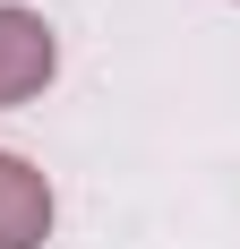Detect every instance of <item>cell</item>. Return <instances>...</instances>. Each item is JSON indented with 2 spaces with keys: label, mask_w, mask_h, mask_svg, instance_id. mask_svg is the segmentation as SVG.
<instances>
[{
  "label": "cell",
  "mask_w": 240,
  "mask_h": 249,
  "mask_svg": "<svg viewBox=\"0 0 240 249\" xmlns=\"http://www.w3.org/2000/svg\"><path fill=\"white\" fill-rule=\"evenodd\" d=\"M51 232V189L26 155H0V249H43Z\"/></svg>",
  "instance_id": "7a4b0ae2"
},
{
  "label": "cell",
  "mask_w": 240,
  "mask_h": 249,
  "mask_svg": "<svg viewBox=\"0 0 240 249\" xmlns=\"http://www.w3.org/2000/svg\"><path fill=\"white\" fill-rule=\"evenodd\" d=\"M51 60H60L51 26L34 18V9H17V0H0V103H26V95H43Z\"/></svg>",
  "instance_id": "6da1fadb"
}]
</instances>
